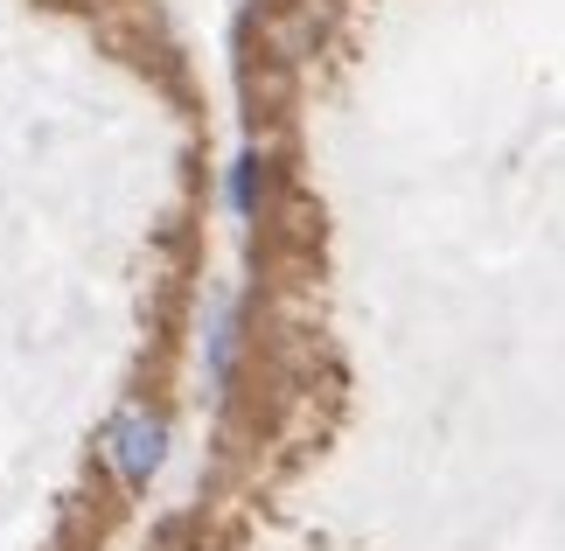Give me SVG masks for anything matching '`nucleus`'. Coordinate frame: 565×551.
<instances>
[{"label":"nucleus","instance_id":"1","mask_svg":"<svg viewBox=\"0 0 565 551\" xmlns=\"http://www.w3.org/2000/svg\"><path fill=\"white\" fill-rule=\"evenodd\" d=\"M105 460H113V475L126 481V489H147V481L161 475V460H168V426H161V412L126 405L113 426H105Z\"/></svg>","mask_w":565,"mask_h":551},{"label":"nucleus","instance_id":"2","mask_svg":"<svg viewBox=\"0 0 565 551\" xmlns=\"http://www.w3.org/2000/svg\"><path fill=\"white\" fill-rule=\"evenodd\" d=\"M231 349H237V307L216 300V328H210V384L231 378Z\"/></svg>","mask_w":565,"mask_h":551},{"label":"nucleus","instance_id":"3","mask_svg":"<svg viewBox=\"0 0 565 551\" xmlns=\"http://www.w3.org/2000/svg\"><path fill=\"white\" fill-rule=\"evenodd\" d=\"M231 203H237V216L258 210V153H245V161H237V174H231Z\"/></svg>","mask_w":565,"mask_h":551}]
</instances>
